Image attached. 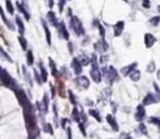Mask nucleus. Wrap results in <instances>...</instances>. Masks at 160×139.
I'll use <instances>...</instances> for the list:
<instances>
[{
    "label": "nucleus",
    "instance_id": "nucleus-1",
    "mask_svg": "<svg viewBox=\"0 0 160 139\" xmlns=\"http://www.w3.org/2000/svg\"><path fill=\"white\" fill-rule=\"evenodd\" d=\"M0 80H1V83L5 85V86H8V88H10V89H12V90H15L16 89V83H15V80L8 74V71L5 70V69H2V68H0Z\"/></svg>",
    "mask_w": 160,
    "mask_h": 139
},
{
    "label": "nucleus",
    "instance_id": "nucleus-2",
    "mask_svg": "<svg viewBox=\"0 0 160 139\" xmlns=\"http://www.w3.org/2000/svg\"><path fill=\"white\" fill-rule=\"evenodd\" d=\"M15 93H16V98H18L19 103H20L21 106H22V110H30V109H32L31 104L29 103L28 96L25 95V93H24L21 89H15Z\"/></svg>",
    "mask_w": 160,
    "mask_h": 139
},
{
    "label": "nucleus",
    "instance_id": "nucleus-3",
    "mask_svg": "<svg viewBox=\"0 0 160 139\" xmlns=\"http://www.w3.org/2000/svg\"><path fill=\"white\" fill-rule=\"evenodd\" d=\"M102 74H104L106 81L110 83V84L118 78V73H116V70H115L114 66H105V68L102 69Z\"/></svg>",
    "mask_w": 160,
    "mask_h": 139
},
{
    "label": "nucleus",
    "instance_id": "nucleus-4",
    "mask_svg": "<svg viewBox=\"0 0 160 139\" xmlns=\"http://www.w3.org/2000/svg\"><path fill=\"white\" fill-rule=\"evenodd\" d=\"M70 24H71V28H72V30L75 31L76 35H84L85 34V30L81 25V21L79 20V18L72 16L71 20H70Z\"/></svg>",
    "mask_w": 160,
    "mask_h": 139
},
{
    "label": "nucleus",
    "instance_id": "nucleus-5",
    "mask_svg": "<svg viewBox=\"0 0 160 139\" xmlns=\"http://www.w3.org/2000/svg\"><path fill=\"white\" fill-rule=\"evenodd\" d=\"M74 81H75L76 86L80 88V89H86V88H89V85H90L88 78H86V76H82V75H79Z\"/></svg>",
    "mask_w": 160,
    "mask_h": 139
},
{
    "label": "nucleus",
    "instance_id": "nucleus-6",
    "mask_svg": "<svg viewBox=\"0 0 160 139\" xmlns=\"http://www.w3.org/2000/svg\"><path fill=\"white\" fill-rule=\"evenodd\" d=\"M49 99H48V94L44 95L42 101H36V106L41 113H48V106H49Z\"/></svg>",
    "mask_w": 160,
    "mask_h": 139
},
{
    "label": "nucleus",
    "instance_id": "nucleus-7",
    "mask_svg": "<svg viewBox=\"0 0 160 139\" xmlns=\"http://www.w3.org/2000/svg\"><path fill=\"white\" fill-rule=\"evenodd\" d=\"M90 75H91V78H92V80L95 83H100V80H101V73H100V69L98 68V65H95V66L91 68Z\"/></svg>",
    "mask_w": 160,
    "mask_h": 139
},
{
    "label": "nucleus",
    "instance_id": "nucleus-8",
    "mask_svg": "<svg viewBox=\"0 0 160 139\" xmlns=\"http://www.w3.org/2000/svg\"><path fill=\"white\" fill-rule=\"evenodd\" d=\"M58 28H59V36L62 38V39H65V40H68L69 39V33H68V30L65 28V24L62 21H60V24L58 25Z\"/></svg>",
    "mask_w": 160,
    "mask_h": 139
},
{
    "label": "nucleus",
    "instance_id": "nucleus-9",
    "mask_svg": "<svg viewBox=\"0 0 160 139\" xmlns=\"http://www.w3.org/2000/svg\"><path fill=\"white\" fill-rule=\"evenodd\" d=\"M95 49H96V51L100 53V54H102V53H105V51L108 50V44H106V41L104 40V38H102L99 43L95 44Z\"/></svg>",
    "mask_w": 160,
    "mask_h": 139
},
{
    "label": "nucleus",
    "instance_id": "nucleus-10",
    "mask_svg": "<svg viewBox=\"0 0 160 139\" xmlns=\"http://www.w3.org/2000/svg\"><path fill=\"white\" fill-rule=\"evenodd\" d=\"M71 68H72V70H74V73H75L76 75H80V73H81V64H80V61L78 60V58H74V59H72V61H71Z\"/></svg>",
    "mask_w": 160,
    "mask_h": 139
},
{
    "label": "nucleus",
    "instance_id": "nucleus-11",
    "mask_svg": "<svg viewBox=\"0 0 160 139\" xmlns=\"http://www.w3.org/2000/svg\"><path fill=\"white\" fill-rule=\"evenodd\" d=\"M145 116V109H144V105H138L136 108V113H135V119L138 121H141Z\"/></svg>",
    "mask_w": 160,
    "mask_h": 139
},
{
    "label": "nucleus",
    "instance_id": "nucleus-12",
    "mask_svg": "<svg viewBox=\"0 0 160 139\" xmlns=\"http://www.w3.org/2000/svg\"><path fill=\"white\" fill-rule=\"evenodd\" d=\"M156 101H158V99H156L151 93H149V94H146V96L144 98L142 105H150V104H154V103H156Z\"/></svg>",
    "mask_w": 160,
    "mask_h": 139
},
{
    "label": "nucleus",
    "instance_id": "nucleus-13",
    "mask_svg": "<svg viewBox=\"0 0 160 139\" xmlns=\"http://www.w3.org/2000/svg\"><path fill=\"white\" fill-rule=\"evenodd\" d=\"M155 41H156V39L152 34H145V46L146 48H151Z\"/></svg>",
    "mask_w": 160,
    "mask_h": 139
},
{
    "label": "nucleus",
    "instance_id": "nucleus-14",
    "mask_svg": "<svg viewBox=\"0 0 160 139\" xmlns=\"http://www.w3.org/2000/svg\"><path fill=\"white\" fill-rule=\"evenodd\" d=\"M122 29H124V21L116 23L115 26H114V35H115V36H119V35L122 33Z\"/></svg>",
    "mask_w": 160,
    "mask_h": 139
},
{
    "label": "nucleus",
    "instance_id": "nucleus-15",
    "mask_svg": "<svg viewBox=\"0 0 160 139\" xmlns=\"http://www.w3.org/2000/svg\"><path fill=\"white\" fill-rule=\"evenodd\" d=\"M16 8H18V10H19L20 13H22V14L25 15V19H26V20H30V15H29L28 10L24 8V5H22L20 1H16Z\"/></svg>",
    "mask_w": 160,
    "mask_h": 139
},
{
    "label": "nucleus",
    "instance_id": "nucleus-16",
    "mask_svg": "<svg viewBox=\"0 0 160 139\" xmlns=\"http://www.w3.org/2000/svg\"><path fill=\"white\" fill-rule=\"evenodd\" d=\"M106 120H108V123H109V125L116 131V130H119V126H118V124H116V120L114 119V116L112 115H106Z\"/></svg>",
    "mask_w": 160,
    "mask_h": 139
},
{
    "label": "nucleus",
    "instance_id": "nucleus-17",
    "mask_svg": "<svg viewBox=\"0 0 160 139\" xmlns=\"http://www.w3.org/2000/svg\"><path fill=\"white\" fill-rule=\"evenodd\" d=\"M41 23H42V28H44V30H45L46 41H48V44L50 45V44H51V34H50V30H49V28H48V25H46V23H45L44 20H41Z\"/></svg>",
    "mask_w": 160,
    "mask_h": 139
},
{
    "label": "nucleus",
    "instance_id": "nucleus-18",
    "mask_svg": "<svg viewBox=\"0 0 160 139\" xmlns=\"http://www.w3.org/2000/svg\"><path fill=\"white\" fill-rule=\"evenodd\" d=\"M136 68V63H132L131 65H128V66H125V68H122L121 69V73H122V75H129V73H131L134 69Z\"/></svg>",
    "mask_w": 160,
    "mask_h": 139
},
{
    "label": "nucleus",
    "instance_id": "nucleus-19",
    "mask_svg": "<svg viewBox=\"0 0 160 139\" xmlns=\"http://www.w3.org/2000/svg\"><path fill=\"white\" fill-rule=\"evenodd\" d=\"M39 69L41 71V81H46L48 80V73H46V69L44 68L41 61H39Z\"/></svg>",
    "mask_w": 160,
    "mask_h": 139
},
{
    "label": "nucleus",
    "instance_id": "nucleus-20",
    "mask_svg": "<svg viewBox=\"0 0 160 139\" xmlns=\"http://www.w3.org/2000/svg\"><path fill=\"white\" fill-rule=\"evenodd\" d=\"M48 20H49V23H50L51 25H54V26H56V25H58L56 16H55V14H54L52 11H49V13H48Z\"/></svg>",
    "mask_w": 160,
    "mask_h": 139
},
{
    "label": "nucleus",
    "instance_id": "nucleus-21",
    "mask_svg": "<svg viewBox=\"0 0 160 139\" xmlns=\"http://www.w3.org/2000/svg\"><path fill=\"white\" fill-rule=\"evenodd\" d=\"M16 24H18V28H19V33L20 34H24L25 31V28H24V24H22V20L20 19V16H16Z\"/></svg>",
    "mask_w": 160,
    "mask_h": 139
},
{
    "label": "nucleus",
    "instance_id": "nucleus-22",
    "mask_svg": "<svg viewBox=\"0 0 160 139\" xmlns=\"http://www.w3.org/2000/svg\"><path fill=\"white\" fill-rule=\"evenodd\" d=\"M0 15H1V18H2L4 23H5V24H6V25H8V26H9V28L12 30V29H14V25H12L11 23H9V20L6 19V16H5V14H4V11H2V8H1V6H0Z\"/></svg>",
    "mask_w": 160,
    "mask_h": 139
},
{
    "label": "nucleus",
    "instance_id": "nucleus-23",
    "mask_svg": "<svg viewBox=\"0 0 160 139\" xmlns=\"http://www.w3.org/2000/svg\"><path fill=\"white\" fill-rule=\"evenodd\" d=\"M78 60L80 61V64H81V65H88V64L90 63V59H89L86 55H84V54H82V55H80V56L78 58Z\"/></svg>",
    "mask_w": 160,
    "mask_h": 139
},
{
    "label": "nucleus",
    "instance_id": "nucleus-24",
    "mask_svg": "<svg viewBox=\"0 0 160 139\" xmlns=\"http://www.w3.org/2000/svg\"><path fill=\"white\" fill-rule=\"evenodd\" d=\"M49 65H50V68H51V74H52L54 76H58V70H56L55 63H54V60L50 59V58H49Z\"/></svg>",
    "mask_w": 160,
    "mask_h": 139
},
{
    "label": "nucleus",
    "instance_id": "nucleus-25",
    "mask_svg": "<svg viewBox=\"0 0 160 139\" xmlns=\"http://www.w3.org/2000/svg\"><path fill=\"white\" fill-rule=\"evenodd\" d=\"M130 79H131L132 81H138V80L140 79V71H138V70H132V71L130 73Z\"/></svg>",
    "mask_w": 160,
    "mask_h": 139
},
{
    "label": "nucleus",
    "instance_id": "nucleus-26",
    "mask_svg": "<svg viewBox=\"0 0 160 139\" xmlns=\"http://www.w3.org/2000/svg\"><path fill=\"white\" fill-rule=\"evenodd\" d=\"M58 89H59V94H60V96L64 98V96H65V88H64V83H62L61 80L58 83Z\"/></svg>",
    "mask_w": 160,
    "mask_h": 139
},
{
    "label": "nucleus",
    "instance_id": "nucleus-27",
    "mask_svg": "<svg viewBox=\"0 0 160 139\" xmlns=\"http://www.w3.org/2000/svg\"><path fill=\"white\" fill-rule=\"evenodd\" d=\"M26 61H28V65H32V63H34V55L30 50L26 53Z\"/></svg>",
    "mask_w": 160,
    "mask_h": 139
},
{
    "label": "nucleus",
    "instance_id": "nucleus-28",
    "mask_svg": "<svg viewBox=\"0 0 160 139\" xmlns=\"http://www.w3.org/2000/svg\"><path fill=\"white\" fill-rule=\"evenodd\" d=\"M89 114H90L91 116H94L99 123H101V116H100V114H99L96 110H92V109H91V110H89Z\"/></svg>",
    "mask_w": 160,
    "mask_h": 139
},
{
    "label": "nucleus",
    "instance_id": "nucleus-29",
    "mask_svg": "<svg viewBox=\"0 0 160 139\" xmlns=\"http://www.w3.org/2000/svg\"><path fill=\"white\" fill-rule=\"evenodd\" d=\"M72 119L76 121H79V119H80V113H79V109L76 106L72 109Z\"/></svg>",
    "mask_w": 160,
    "mask_h": 139
},
{
    "label": "nucleus",
    "instance_id": "nucleus-30",
    "mask_svg": "<svg viewBox=\"0 0 160 139\" xmlns=\"http://www.w3.org/2000/svg\"><path fill=\"white\" fill-rule=\"evenodd\" d=\"M6 9H8V13H9L10 15L14 14V6H12V4H11L10 0H6Z\"/></svg>",
    "mask_w": 160,
    "mask_h": 139
},
{
    "label": "nucleus",
    "instance_id": "nucleus-31",
    "mask_svg": "<svg viewBox=\"0 0 160 139\" xmlns=\"http://www.w3.org/2000/svg\"><path fill=\"white\" fill-rule=\"evenodd\" d=\"M95 25L98 26V29H99V31H100L101 38H104V36H105V30H104V26H102L100 23H98V21H95Z\"/></svg>",
    "mask_w": 160,
    "mask_h": 139
},
{
    "label": "nucleus",
    "instance_id": "nucleus-32",
    "mask_svg": "<svg viewBox=\"0 0 160 139\" xmlns=\"http://www.w3.org/2000/svg\"><path fill=\"white\" fill-rule=\"evenodd\" d=\"M0 55H1V56H2L4 59H6L8 61H10V63L12 61V60H11V58H10V56H9L8 54H6V51H4V49H2L1 46H0Z\"/></svg>",
    "mask_w": 160,
    "mask_h": 139
},
{
    "label": "nucleus",
    "instance_id": "nucleus-33",
    "mask_svg": "<svg viewBox=\"0 0 160 139\" xmlns=\"http://www.w3.org/2000/svg\"><path fill=\"white\" fill-rule=\"evenodd\" d=\"M149 123H152V124H160V119L159 118H156V116H150L149 118Z\"/></svg>",
    "mask_w": 160,
    "mask_h": 139
},
{
    "label": "nucleus",
    "instance_id": "nucleus-34",
    "mask_svg": "<svg viewBox=\"0 0 160 139\" xmlns=\"http://www.w3.org/2000/svg\"><path fill=\"white\" fill-rule=\"evenodd\" d=\"M159 21H160V18H159V16H155V18L150 19V24L154 25V26H156V25L159 24Z\"/></svg>",
    "mask_w": 160,
    "mask_h": 139
},
{
    "label": "nucleus",
    "instance_id": "nucleus-35",
    "mask_svg": "<svg viewBox=\"0 0 160 139\" xmlns=\"http://www.w3.org/2000/svg\"><path fill=\"white\" fill-rule=\"evenodd\" d=\"M19 43L21 44V48H22L24 50H26V40H25L22 36H19Z\"/></svg>",
    "mask_w": 160,
    "mask_h": 139
},
{
    "label": "nucleus",
    "instance_id": "nucleus-36",
    "mask_svg": "<svg viewBox=\"0 0 160 139\" xmlns=\"http://www.w3.org/2000/svg\"><path fill=\"white\" fill-rule=\"evenodd\" d=\"M69 98H70V103H71L72 105H76V99H75L72 91H69Z\"/></svg>",
    "mask_w": 160,
    "mask_h": 139
},
{
    "label": "nucleus",
    "instance_id": "nucleus-37",
    "mask_svg": "<svg viewBox=\"0 0 160 139\" xmlns=\"http://www.w3.org/2000/svg\"><path fill=\"white\" fill-rule=\"evenodd\" d=\"M44 129H45L46 133H49V134H54V131H52V126H51L49 123L45 124V128H44Z\"/></svg>",
    "mask_w": 160,
    "mask_h": 139
},
{
    "label": "nucleus",
    "instance_id": "nucleus-38",
    "mask_svg": "<svg viewBox=\"0 0 160 139\" xmlns=\"http://www.w3.org/2000/svg\"><path fill=\"white\" fill-rule=\"evenodd\" d=\"M90 61H91V65H92V66L98 65V59H96V54H92V55H91V59H90Z\"/></svg>",
    "mask_w": 160,
    "mask_h": 139
},
{
    "label": "nucleus",
    "instance_id": "nucleus-39",
    "mask_svg": "<svg viewBox=\"0 0 160 139\" xmlns=\"http://www.w3.org/2000/svg\"><path fill=\"white\" fill-rule=\"evenodd\" d=\"M32 73H34V75H35V79H36V81H38L39 84H41V78H40V75H39V73H38L36 70H34Z\"/></svg>",
    "mask_w": 160,
    "mask_h": 139
},
{
    "label": "nucleus",
    "instance_id": "nucleus-40",
    "mask_svg": "<svg viewBox=\"0 0 160 139\" xmlns=\"http://www.w3.org/2000/svg\"><path fill=\"white\" fill-rule=\"evenodd\" d=\"M154 69H155V64L151 61V63L149 64V66H148V71H149V73H152V71H154Z\"/></svg>",
    "mask_w": 160,
    "mask_h": 139
},
{
    "label": "nucleus",
    "instance_id": "nucleus-41",
    "mask_svg": "<svg viewBox=\"0 0 160 139\" xmlns=\"http://www.w3.org/2000/svg\"><path fill=\"white\" fill-rule=\"evenodd\" d=\"M65 1H66V0H59V10H60V11H62L64 5H65Z\"/></svg>",
    "mask_w": 160,
    "mask_h": 139
},
{
    "label": "nucleus",
    "instance_id": "nucleus-42",
    "mask_svg": "<svg viewBox=\"0 0 160 139\" xmlns=\"http://www.w3.org/2000/svg\"><path fill=\"white\" fill-rule=\"evenodd\" d=\"M139 129L142 131V134H146V128H145V125H144L142 123H140V124H139Z\"/></svg>",
    "mask_w": 160,
    "mask_h": 139
},
{
    "label": "nucleus",
    "instance_id": "nucleus-43",
    "mask_svg": "<svg viewBox=\"0 0 160 139\" xmlns=\"http://www.w3.org/2000/svg\"><path fill=\"white\" fill-rule=\"evenodd\" d=\"M142 6L144 8H150V1L149 0H142Z\"/></svg>",
    "mask_w": 160,
    "mask_h": 139
},
{
    "label": "nucleus",
    "instance_id": "nucleus-44",
    "mask_svg": "<svg viewBox=\"0 0 160 139\" xmlns=\"http://www.w3.org/2000/svg\"><path fill=\"white\" fill-rule=\"evenodd\" d=\"M66 130H68V139H72V138H71V129L68 128Z\"/></svg>",
    "mask_w": 160,
    "mask_h": 139
},
{
    "label": "nucleus",
    "instance_id": "nucleus-45",
    "mask_svg": "<svg viewBox=\"0 0 160 139\" xmlns=\"http://www.w3.org/2000/svg\"><path fill=\"white\" fill-rule=\"evenodd\" d=\"M109 58L108 56H100V63H104V61H106Z\"/></svg>",
    "mask_w": 160,
    "mask_h": 139
},
{
    "label": "nucleus",
    "instance_id": "nucleus-46",
    "mask_svg": "<svg viewBox=\"0 0 160 139\" xmlns=\"http://www.w3.org/2000/svg\"><path fill=\"white\" fill-rule=\"evenodd\" d=\"M52 5H54V0H48V6L52 8Z\"/></svg>",
    "mask_w": 160,
    "mask_h": 139
},
{
    "label": "nucleus",
    "instance_id": "nucleus-47",
    "mask_svg": "<svg viewBox=\"0 0 160 139\" xmlns=\"http://www.w3.org/2000/svg\"><path fill=\"white\" fill-rule=\"evenodd\" d=\"M0 35H2V31H1V29H0Z\"/></svg>",
    "mask_w": 160,
    "mask_h": 139
},
{
    "label": "nucleus",
    "instance_id": "nucleus-48",
    "mask_svg": "<svg viewBox=\"0 0 160 139\" xmlns=\"http://www.w3.org/2000/svg\"><path fill=\"white\" fill-rule=\"evenodd\" d=\"M126 139H131V138H130V136H126Z\"/></svg>",
    "mask_w": 160,
    "mask_h": 139
},
{
    "label": "nucleus",
    "instance_id": "nucleus-49",
    "mask_svg": "<svg viewBox=\"0 0 160 139\" xmlns=\"http://www.w3.org/2000/svg\"><path fill=\"white\" fill-rule=\"evenodd\" d=\"M124 1H126V0H124Z\"/></svg>",
    "mask_w": 160,
    "mask_h": 139
}]
</instances>
